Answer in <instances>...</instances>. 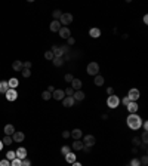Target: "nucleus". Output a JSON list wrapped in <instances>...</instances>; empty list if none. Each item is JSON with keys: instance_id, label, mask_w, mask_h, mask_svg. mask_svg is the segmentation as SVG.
I'll use <instances>...</instances> for the list:
<instances>
[{"instance_id": "nucleus-1", "label": "nucleus", "mask_w": 148, "mask_h": 166, "mask_svg": "<svg viewBox=\"0 0 148 166\" xmlns=\"http://www.w3.org/2000/svg\"><path fill=\"white\" fill-rule=\"evenodd\" d=\"M126 123L132 131H138L142 126V119L138 114H129L128 119H126Z\"/></svg>"}, {"instance_id": "nucleus-2", "label": "nucleus", "mask_w": 148, "mask_h": 166, "mask_svg": "<svg viewBox=\"0 0 148 166\" xmlns=\"http://www.w3.org/2000/svg\"><path fill=\"white\" fill-rule=\"evenodd\" d=\"M98 71H99V65H98V62H89V64H87L86 73H87L89 76H96Z\"/></svg>"}, {"instance_id": "nucleus-3", "label": "nucleus", "mask_w": 148, "mask_h": 166, "mask_svg": "<svg viewBox=\"0 0 148 166\" xmlns=\"http://www.w3.org/2000/svg\"><path fill=\"white\" fill-rule=\"evenodd\" d=\"M71 22H73V15H71V13H62V15H61L59 24H61L62 27H68Z\"/></svg>"}, {"instance_id": "nucleus-4", "label": "nucleus", "mask_w": 148, "mask_h": 166, "mask_svg": "<svg viewBox=\"0 0 148 166\" xmlns=\"http://www.w3.org/2000/svg\"><path fill=\"white\" fill-rule=\"evenodd\" d=\"M118 104H120V100H118L117 95H116V93H114V95H110L108 100H107V105H108L110 108H117Z\"/></svg>"}, {"instance_id": "nucleus-5", "label": "nucleus", "mask_w": 148, "mask_h": 166, "mask_svg": "<svg viewBox=\"0 0 148 166\" xmlns=\"http://www.w3.org/2000/svg\"><path fill=\"white\" fill-rule=\"evenodd\" d=\"M139 97H141V92H139V89H136V88H132L130 90H129V93H128V98L130 100V101H138L139 100Z\"/></svg>"}, {"instance_id": "nucleus-6", "label": "nucleus", "mask_w": 148, "mask_h": 166, "mask_svg": "<svg viewBox=\"0 0 148 166\" xmlns=\"http://www.w3.org/2000/svg\"><path fill=\"white\" fill-rule=\"evenodd\" d=\"M95 142H96V139H95V136L93 135H86V136H83V144H85V147H93L95 146Z\"/></svg>"}, {"instance_id": "nucleus-7", "label": "nucleus", "mask_w": 148, "mask_h": 166, "mask_svg": "<svg viewBox=\"0 0 148 166\" xmlns=\"http://www.w3.org/2000/svg\"><path fill=\"white\" fill-rule=\"evenodd\" d=\"M52 54H54V58H62L64 57V51L61 46H52Z\"/></svg>"}, {"instance_id": "nucleus-8", "label": "nucleus", "mask_w": 148, "mask_h": 166, "mask_svg": "<svg viewBox=\"0 0 148 166\" xmlns=\"http://www.w3.org/2000/svg\"><path fill=\"white\" fill-rule=\"evenodd\" d=\"M126 107H128V111H129L130 114H136L138 110H139V105H138V102H135V101H130Z\"/></svg>"}, {"instance_id": "nucleus-9", "label": "nucleus", "mask_w": 148, "mask_h": 166, "mask_svg": "<svg viewBox=\"0 0 148 166\" xmlns=\"http://www.w3.org/2000/svg\"><path fill=\"white\" fill-rule=\"evenodd\" d=\"M52 98L56 100V101H62V100L65 98V93H64L62 89H56V90H54V93H52Z\"/></svg>"}, {"instance_id": "nucleus-10", "label": "nucleus", "mask_w": 148, "mask_h": 166, "mask_svg": "<svg viewBox=\"0 0 148 166\" xmlns=\"http://www.w3.org/2000/svg\"><path fill=\"white\" fill-rule=\"evenodd\" d=\"M15 156H16V159H19V160L27 159V150L24 148V147H19V148L15 151Z\"/></svg>"}, {"instance_id": "nucleus-11", "label": "nucleus", "mask_w": 148, "mask_h": 166, "mask_svg": "<svg viewBox=\"0 0 148 166\" xmlns=\"http://www.w3.org/2000/svg\"><path fill=\"white\" fill-rule=\"evenodd\" d=\"M5 95H6V100H8V101H15V100L18 98V92H16L15 89H9Z\"/></svg>"}, {"instance_id": "nucleus-12", "label": "nucleus", "mask_w": 148, "mask_h": 166, "mask_svg": "<svg viewBox=\"0 0 148 166\" xmlns=\"http://www.w3.org/2000/svg\"><path fill=\"white\" fill-rule=\"evenodd\" d=\"M58 34H59V37H62V39H68V37H71V31H70L68 27H61V30L58 31Z\"/></svg>"}, {"instance_id": "nucleus-13", "label": "nucleus", "mask_w": 148, "mask_h": 166, "mask_svg": "<svg viewBox=\"0 0 148 166\" xmlns=\"http://www.w3.org/2000/svg\"><path fill=\"white\" fill-rule=\"evenodd\" d=\"M70 136L74 138V139H82L83 138V131L82 129H73L70 132Z\"/></svg>"}, {"instance_id": "nucleus-14", "label": "nucleus", "mask_w": 148, "mask_h": 166, "mask_svg": "<svg viewBox=\"0 0 148 166\" xmlns=\"http://www.w3.org/2000/svg\"><path fill=\"white\" fill-rule=\"evenodd\" d=\"M24 138H25V135H24L22 132H19V131H15V132H13V135H12L13 142H22V141H24Z\"/></svg>"}, {"instance_id": "nucleus-15", "label": "nucleus", "mask_w": 148, "mask_h": 166, "mask_svg": "<svg viewBox=\"0 0 148 166\" xmlns=\"http://www.w3.org/2000/svg\"><path fill=\"white\" fill-rule=\"evenodd\" d=\"M85 92L83 90H74V93H73V98H74V101H83L85 100Z\"/></svg>"}, {"instance_id": "nucleus-16", "label": "nucleus", "mask_w": 148, "mask_h": 166, "mask_svg": "<svg viewBox=\"0 0 148 166\" xmlns=\"http://www.w3.org/2000/svg\"><path fill=\"white\" fill-rule=\"evenodd\" d=\"M74 102H76V101H74V98H73V97H65V98L62 100V105H64V107H67V108L73 107V105H74Z\"/></svg>"}, {"instance_id": "nucleus-17", "label": "nucleus", "mask_w": 148, "mask_h": 166, "mask_svg": "<svg viewBox=\"0 0 148 166\" xmlns=\"http://www.w3.org/2000/svg\"><path fill=\"white\" fill-rule=\"evenodd\" d=\"M61 24H59V21H52L51 22V25H49V28H51V31H54V33H58L59 30H61Z\"/></svg>"}, {"instance_id": "nucleus-18", "label": "nucleus", "mask_w": 148, "mask_h": 166, "mask_svg": "<svg viewBox=\"0 0 148 166\" xmlns=\"http://www.w3.org/2000/svg\"><path fill=\"white\" fill-rule=\"evenodd\" d=\"M82 80L80 79H73V82H71V88L74 89V90H82Z\"/></svg>"}, {"instance_id": "nucleus-19", "label": "nucleus", "mask_w": 148, "mask_h": 166, "mask_svg": "<svg viewBox=\"0 0 148 166\" xmlns=\"http://www.w3.org/2000/svg\"><path fill=\"white\" fill-rule=\"evenodd\" d=\"M83 147H85V144H83V141H80V139H76V142H73V150H76V151L83 150Z\"/></svg>"}, {"instance_id": "nucleus-20", "label": "nucleus", "mask_w": 148, "mask_h": 166, "mask_svg": "<svg viewBox=\"0 0 148 166\" xmlns=\"http://www.w3.org/2000/svg\"><path fill=\"white\" fill-rule=\"evenodd\" d=\"M93 83H95L96 86H104V83H105V79H104V76L96 74V76H95V80H93Z\"/></svg>"}, {"instance_id": "nucleus-21", "label": "nucleus", "mask_w": 148, "mask_h": 166, "mask_svg": "<svg viewBox=\"0 0 148 166\" xmlns=\"http://www.w3.org/2000/svg\"><path fill=\"white\" fill-rule=\"evenodd\" d=\"M8 90H9L8 80H2V82H0V93H6Z\"/></svg>"}, {"instance_id": "nucleus-22", "label": "nucleus", "mask_w": 148, "mask_h": 166, "mask_svg": "<svg viewBox=\"0 0 148 166\" xmlns=\"http://www.w3.org/2000/svg\"><path fill=\"white\" fill-rule=\"evenodd\" d=\"M89 36L93 37V39H98V37L101 36V30L99 28H90L89 30Z\"/></svg>"}, {"instance_id": "nucleus-23", "label": "nucleus", "mask_w": 148, "mask_h": 166, "mask_svg": "<svg viewBox=\"0 0 148 166\" xmlns=\"http://www.w3.org/2000/svg\"><path fill=\"white\" fill-rule=\"evenodd\" d=\"M12 68H13L15 71H21V70L24 68V65H22V61H19V59L13 61V62H12Z\"/></svg>"}, {"instance_id": "nucleus-24", "label": "nucleus", "mask_w": 148, "mask_h": 166, "mask_svg": "<svg viewBox=\"0 0 148 166\" xmlns=\"http://www.w3.org/2000/svg\"><path fill=\"white\" fill-rule=\"evenodd\" d=\"M3 131H5V134H6L8 136H12L13 132H15V128H13V125H6V126L3 128Z\"/></svg>"}, {"instance_id": "nucleus-25", "label": "nucleus", "mask_w": 148, "mask_h": 166, "mask_svg": "<svg viewBox=\"0 0 148 166\" xmlns=\"http://www.w3.org/2000/svg\"><path fill=\"white\" fill-rule=\"evenodd\" d=\"M8 85H9V89H16V88H18V85H19V82H18V79L12 77V79L8 82Z\"/></svg>"}, {"instance_id": "nucleus-26", "label": "nucleus", "mask_w": 148, "mask_h": 166, "mask_svg": "<svg viewBox=\"0 0 148 166\" xmlns=\"http://www.w3.org/2000/svg\"><path fill=\"white\" fill-rule=\"evenodd\" d=\"M65 160H67V163H74L76 162V154L70 151L68 154H65Z\"/></svg>"}, {"instance_id": "nucleus-27", "label": "nucleus", "mask_w": 148, "mask_h": 166, "mask_svg": "<svg viewBox=\"0 0 148 166\" xmlns=\"http://www.w3.org/2000/svg\"><path fill=\"white\" fill-rule=\"evenodd\" d=\"M2 142H3V146H11V144H13V139H12V136H5L3 139H2Z\"/></svg>"}, {"instance_id": "nucleus-28", "label": "nucleus", "mask_w": 148, "mask_h": 166, "mask_svg": "<svg viewBox=\"0 0 148 166\" xmlns=\"http://www.w3.org/2000/svg\"><path fill=\"white\" fill-rule=\"evenodd\" d=\"M64 62H65V61H64L62 58H54V59H52V64H54L55 67H61Z\"/></svg>"}, {"instance_id": "nucleus-29", "label": "nucleus", "mask_w": 148, "mask_h": 166, "mask_svg": "<svg viewBox=\"0 0 148 166\" xmlns=\"http://www.w3.org/2000/svg\"><path fill=\"white\" fill-rule=\"evenodd\" d=\"M61 15H62V12H61L59 9H56V11H54V12H52V16H54V21H59V18H61Z\"/></svg>"}, {"instance_id": "nucleus-30", "label": "nucleus", "mask_w": 148, "mask_h": 166, "mask_svg": "<svg viewBox=\"0 0 148 166\" xmlns=\"http://www.w3.org/2000/svg\"><path fill=\"white\" fill-rule=\"evenodd\" d=\"M21 74L25 77V79H28V77L31 76V70H28V68H22V70H21Z\"/></svg>"}, {"instance_id": "nucleus-31", "label": "nucleus", "mask_w": 148, "mask_h": 166, "mask_svg": "<svg viewBox=\"0 0 148 166\" xmlns=\"http://www.w3.org/2000/svg\"><path fill=\"white\" fill-rule=\"evenodd\" d=\"M42 98H43L44 101H47V100H51V98H52V93H51V92H47V90H43Z\"/></svg>"}, {"instance_id": "nucleus-32", "label": "nucleus", "mask_w": 148, "mask_h": 166, "mask_svg": "<svg viewBox=\"0 0 148 166\" xmlns=\"http://www.w3.org/2000/svg\"><path fill=\"white\" fill-rule=\"evenodd\" d=\"M15 157H16V156H15V151L9 150V151L6 153V160H9V162H11V160H13Z\"/></svg>"}, {"instance_id": "nucleus-33", "label": "nucleus", "mask_w": 148, "mask_h": 166, "mask_svg": "<svg viewBox=\"0 0 148 166\" xmlns=\"http://www.w3.org/2000/svg\"><path fill=\"white\" fill-rule=\"evenodd\" d=\"M64 93H65V97H73V93H74V89L70 86V88H67L65 90H64Z\"/></svg>"}, {"instance_id": "nucleus-34", "label": "nucleus", "mask_w": 148, "mask_h": 166, "mask_svg": "<svg viewBox=\"0 0 148 166\" xmlns=\"http://www.w3.org/2000/svg\"><path fill=\"white\" fill-rule=\"evenodd\" d=\"M44 58L49 59V61H52V59H54V54H52V51H46V52H44Z\"/></svg>"}, {"instance_id": "nucleus-35", "label": "nucleus", "mask_w": 148, "mask_h": 166, "mask_svg": "<svg viewBox=\"0 0 148 166\" xmlns=\"http://www.w3.org/2000/svg\"><path fill=\"white\" fill-rule=\"evenodd\" d=\"M21 163H22V160H19V159H13V160H11V166H21Z\"/></svg>"}, {"instance_id": "nucleus-36", "label": "nucleus", "mask_w": 148, "mask_h": 166, "mask_svg": "<svg viewBox=\"0 0 148 166\" xmlns=\"http://www.w3.org/2000/svg\"><path fill=\"white\" fill-rule=\"evenodd\" d=\"M73 79H74V77H73V74H70V73H67V74L64 76V80H65L67 83H71V82H73Z\"/></svg>"}, {"instance_id": "nucleus-37", "label": "nucleus", "mask_w": 148, "mask_h": 166, "mask_svg": "<svg viewBox=\"0 0 148 166\" xmlns=\"http://www.w3.org/2000/svg\"><path fill=\"white\" fill-rule=\"evenodd\" d=\"M129 166H141V162H139V159H132Z\"/></svg>"}, {"instance_id": "nucleus-38", "label": "nucleus", "mask_w": 148, "mask_h": 166, "mask_svg": "<svg viewBox=\"0 0 148 166\" xmlns=\"http://www.w3.org/2000/svg\"><path fill=\"white\" fill-rule=\"evenodd\" d=\"M61 153H62L64 156H65V154H68V153H70V147H68V146H64V147L61 148Z\"/></svg>"}, {"instance_id": "nucleus-39", "label": "nucleus", "mask_w": 148, "mask_h": 166, "mask_svg": "<svg viewBox=\"0 0 148 166\" xmlns=\"http://www.w3.org/2000/svg\"><path fill=\"white\" fill-rule=\"evenodd\" d=\"M21 166H31V160L30 159H24L22 163H21Z\"/></svg>"}, {"instance_id": "nucleus-40", "label": "nucleus", "mask_w": 148, "mask_h": 166, "mask_svg": "<svg viewBox=\"0 0 148 166\" xmlns=\"http://www.w3.org/2000/svg\"><path fill=\"white\" fill-rule=\"evenodd\" d=\"M141 141L144 142V146H147V142H148V136H147V132H144V134H142V138H141Z\"/></svg>"}, {"instance_id": "nucleus-41", "label": "nucleus", "mask_w": 148, "mask_h": 166, "mask_svg": "<svg viewBox=\"0 0 148 166\" xmlns=\"http://www.w3.org/2000/svg\"><path fill=\"white\" fill-rule=\"evenodd\" d=\"M0 166H11V162L3 159V160H0Z\"/></svg>"}, {"instance_id": "nucleus-42", "label": "nucleus", "mask_w": 148, "mask_h": 166, "mask_svg": "<svg viewBox=\"0 0 148 166\" xmlns=\"http://www.w3.org/2000/svg\"><path fill=\"white\" fill-rule=\"evenodd\" d=\"M22 65H24V68L31 70V61H25V62H22Z\"/></svg>"}, {"instance_id": "nucleus-43", "label": "nucleus", "mask_w": 148, "mask_h": 166, "mask_svg": "<svg viewBox=\"0 0 148 166\" xmlns=\"http://www.w3.org/2000/svg\"><path fill=\"white\" fill-rule=\"evenodd\" d=\"M67 40H68V45H70V46H73L74 43H76V39H74V37H68Z\"/></svg>"}, {"instance_id": "nucleus-44", "label": "nucleus", "mask_w": 148, "mask_h": 166, "mask_svg": "<svg viewBox=\"0 0 148 166\" xmlns=\"http://www.w3.org/2000/svg\"><path fill=\"white\" fill-rule=\"evenodd\" d=\"M141 163H142L144 166H147V163H148V157H147V156H144V157H142V160H141Z\"/></svg>"}, {"instance_id": "nucleus-45", "label": "nucleus", "mask_w": 148, "mask_h": 166, "mask_svg": "<svg viewBox=\"0 0 148 166\" xmlns=\"http://www.w3.org/2000/svg\"><path fill=\"white\" fill-rule=\"evenodd\" d=\"M121 102H123V104H125V105H128V104L130 102V100H129L128 97H125V98H123V100H121Z\"/></svg>"}, {"instance_id": "nucleus-46", "label": "nucleus", "mask_w": 148, "mask_h": 166, "mask_svg": "<svg viewBox=\"0 0 148 166\" xmlns=\"http://www.w3.org/2000/svg\"><path fill=\"white\" fill-rule=\"evenodd\" d=\"M132 141H133V144H135V146H139V142H141V139H139L138 136H135V138H133Z\"/></svg>"}, {"instance_id": "nucleus-47", "label": "nucleus", "mask_w": 148, "mask_h": 166, "mask_svg": "<svg viewBox=\"0 0 148 166\" xmlns=\"http://www.w3.org/2000/svg\"><path fill=\"white\" fill-rule=\"evenodd\" d=\"M107 93H108V97L110 95H114V89L113 88H107Z\"/></svg>"}, {"instance_id": "nucleus-48", "label": "nucleus", "mask_w": 148, "mask_h": 166, "mask_svg": "<svg viewBox=\"0 0 148 166\" xmlns=\"http://www.w3.org/2000/svg\"><path fill=\"white\" fill-rule=\"evenodd\" d=\"M62 138H70V132L68 131H64L62 132Z\"/></svg>"}, {"instance_id": "nucleus-49", "label": "nucleus", "mask_w": 148, "mask_h": 166, "mask_svg": "<svg viewBox=\"0 0 148 166\" xmlns=\"http://www.w3.org/2000/svg\"><path fill=\"white\" fill-rule=\"evenodd\" d=\"M142 128H144V132H147V129H148V123L144 122V123H142Z\"/></svg>"}, {"instance_id": "nucleus-50", "label": "nucleus", "mask_w": 148, "mask_h": 166, "mask_svg": "<svg viewBox=\"0 0 148 166\" xmlns=\"http://www.w3.org/2000/svg\"><path fill=\"white\" fill-rule=\"evenodd\" d=\"M54 90H55V88H54V86H47V92H51V93H54Z\"/></svg>"}, {"instance_id": "nucleus-51", "label": "nucleus", "mask_w": 148, "mask_h": 166, "mask_svg": "<svg viewBox=\"0 0 148 166\" xmlns=\"http://www.w3.org/2000/svg\"><path fill=\"white\" fill-rule=\"evenodd\" d=\"M61 47H62V51H64V55H65V54L68 52V46H61Z\"/></svg>"}, {"instance_id": "nucleus-52", "label": "nucleus", "mask_w": 148, "mask_h": 166, "mask_svg": "<svg viewBox=\"0 0 148 166\" xmlns=\"http://www.w3.org/2000/svg\"><path fill=\"white\" fill-rule=\"evenodd\" d=\"M71 165H73V166H83V165H82V163H79L77 160H76V162H74V163H71Z\"/></svg>"}, {"instance_id": "nucleus-53", "label": "nucleus", "mask_w": 148, "mask_h": 166, "mask_svg": "<svg viewBox=\"0 0 148 166\" xmlns=\"http://www.w3.org/2000/svg\"><path fill=\"white\" fill-rule=\"evenodd\" d=\"M83 151H85V153H89L90 148H89V147H83Z\"/></svg>"}, {"instance_id": "nucleus-54", "label": "nucleus", "mask_w": 148, "mask_h": 166, "mask_svg": "<svg viewBox=\"0 0 148 166\" xmlns=\"http://www.w3.org/2000/svg\"><path fill=\"white\" fill-rule=\"evenodd\" d=\"M2 148H3V142H2V141H0V150H2Z\"/></svg>"}]
</instances>
